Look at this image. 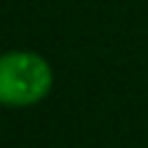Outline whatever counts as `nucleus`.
<instances>
[{
  "label": "nucleus",
  "instance_id": "f257e3e1",
  "mask_svg": "<svg viewBox=\"0 0 148 148\" xmlns=\"http://www.w3.org/2000/svg\"><path fill=\"white\" fill-rule=\"evenodd\" d=\"M55 75L49 62L26 49L0 55V104L3 107H34L52 91Z\"/></svg>",
  "mask_w": 148,
  "mask_h": 148
}]
</instances>
